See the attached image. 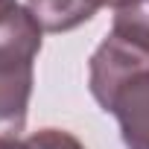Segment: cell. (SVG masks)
I'll return each mask as SVG.
<instances>
[{"label":"cell","mask_w":149,"mask_h":149,"mask_svg":"<svg viewBox=\"0 0 149 149\" xmlns=\"http://www.w3.org/2000/svg\"><path fill=\"white\" fill-rule=\"evenodd\" d=\"M140 70H149V53L134 47L132 41L108 32L88 64V85H91L94 100L102 105V111L108 108V102L114 100L120 85L129 82Z\"/></svg>","instance_id":"6da1fadb"},{"label":"cell","mask_w":149,"mask_h":149,"mask_svg":"<svg viewBox=\"0 0 149 149\" xmlns=\"http://www.w3.org/2000/svg\"><path fill=\"white\" fill-rule=\"evenodd\" d=\"M105 111L117 117L126 149H149V70L123 82Z\"/></svg>","instance_id":"7a4b0ae2"},{"label":"cell","mask_w":149,"mask_h":149,"mask_svg":"<svg viewBox=\"0 0 149 149\" xmlns=\"http://www.w3.org/2000/svg\"><path fill=\"white\" fill-rule=\"evenodd\" d=\"M32 97V61L0 56V140L18 137Z\"/></svg>","instance_id":"3957f363"},{"label":"cell","mask_w":149,"mask_h":149,"mask_svg":"<svg viewBox=\"0 0 149 149\" xmlns=\"http://www.w3.org/2000/svg\"><path fill=\"white\" fill-rule=\"evenodd\" d=\"M26 9L47 32H67L97 15L94 0H26Z\"/></svg>","instance_id":"277c9868"},{"label":"cell","mask_w":149,"mask_h":149,"mask_svg":"<svg viewBox=\"0 0 149 149\" xmlns=\"http://www.w3.org/2000/svg\"><path fill=\"white\" fill-rule=\"evenodd\" d=\"M111 32L149 53V0H129L126 6H120Z\"/></svg>","instance_id":"5b68a950"},{"label":"cell","mask_w":149,"mask_h":149,"mask_svg":"<svg viewBox=\"0 0 149 149\" xmlns=\"http://www.w3.org/2000/svg\"><path fill=\"white\" fill-rule=\"evenodd\" d=\"M29 149H85L70 132H61V129H41L35 134L26 137Z\"/></svg>","instance_id":"8992f818"},{"label":"cell","mask_w":149,"mask_h":149,"mask_svg":"<svg viewBox=\"0 0 149 149\" xmlns=\"http://www.w3.org/2000/svg\"><path fill=\"white\" fill-rule=\"evenodd\" d=\"M18 6H21L18 0H0V21H3L6 15H12V12H15Z\"/></svg>","instance_id":"52a82bcc"},{"label":"cell","mask_w":149,"mask_h":149,"mask_svg":"<svg viewBox=\"0 0 149 149\" xmlns=\"http://www.w3.org/2000/svg\"><path fill=\"white\" fill-rule=\"evenodd\" d=\"M0 149H29V143L18 140V137H9V140H0Z\"/></svg>","instance_id":"ba28073f"},{"label":"cell","mask_w":149,"mask_h":149,"mask_svg":"<svg viewBox=\"0 0 149 149\" xmlns=\"http://www.w3.org/2000/svg\"><path fill=\"white\" fill-rule=\"evenodd\" d=\"M94 3L102 9V6H114V9H120V6H126L129 3V0H94Z\"/></svg>","instance_id":"9c48e42d"}]
</instances>
